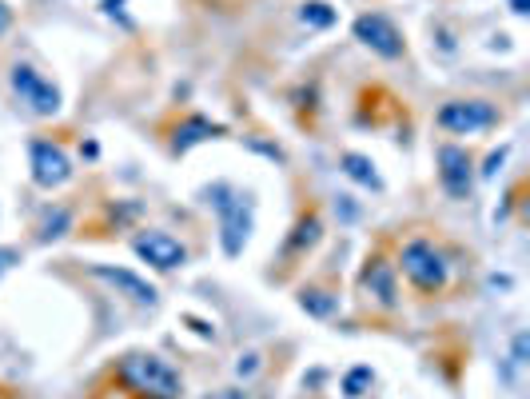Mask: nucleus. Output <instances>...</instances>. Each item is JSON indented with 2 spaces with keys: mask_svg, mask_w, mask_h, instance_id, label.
<instances>
[{
  "mask_svg": "<svg viewBox=\"0 0 530 399\" xmlns=\"http://www.w3.org/2000/svg\"><path fill=\"white\" fill-rule=\"evenodd\" d=\"M371 384H375V371H371V368H352V371L344 376V395L355 399V395H363Z\"/></svg>",
  "mask_w": 530,
  "mask_h": 399,
  "instance_id": "nucleus-18",
  "label": "nucleus"
},
{
  "mask_svg": "<svg viewBox=\"0 0 530 399\" xmlns=\"http://www.w3.org/2000/svg\"><path fill=\"white\" fill-rule=\"evenodd\" d=\"M399 268H403V276L426 295H439L443 287H447V279H451L447 256H443L431 240H423V236L403 244V252H399Z\"/></svg>",
  "mask_w": 530,
  "mask_h": 399,
  "instance_id": "nucleus-2",
  "label": "nucleus"
},
{
  "mask_svg": "<svg viewBox=\"0 0 530 399\" xmlns=\"http://www.w3.org/2000/svg\"><path fill=\"white\" fill-rule=\"evenodd\" d=\"M29 156H32V180H37L40 188H60V184L72 176V160H68V152L53 140H32Z\"/></svg>",
  "mask_w": 530,
  "mask_h": 399,
  "instance_id": "nucleus-8",
  "label": "nucleus"
},
{
  "mask_svg": "<svg viewBox=\"0 0 530 399\" xmlns=\"http://www.w3.org/2000/svg\"><path fill=\"white\" fill-rule=\"evenodd\" d=\"M502 156H507V148H499V152H494V156H491V160H486L483 176H494V168H499V164H502Z\"/></svg>",
  "mask_w": 530,
  "mask_h": 399,
  "instance_id": "nucleus-21",
  "label": "nucleus"
},
{
  "mask_svg": "<svg viewBox=\"0 0 530 399\" xmlns=\"http://www.w3.org/2000/svg\"><path fill=\"white\" fill-rule=\"evenodd\" d=\"M319 240H323V220H319V208H307L303 216L295 220L292 236H287V244H284V256H287V260H295V256H307V252H311Z\"/></svg>",
  "mask_w": 530,
  "mask_h": 399,
  "instance_id": "nucleus-12",
  "label": "nucleus"
},
{
  "mask_svg": "<svg viewBox=\"0 0 530 399\" xmlns=\"http://www.w3.org/2000/svg\"><path fill=\"white\" fill-rule=\"evenodd\" d=\"M8 80H12V92L21 96V104L32 108L37 116H56L60 112V88L48 84L32 64H12Z\"/></svg>",
  "mask_w": 530,
  "mask_h": 399,
  "instance_id": "nucleus-4",
  "label": "nucleus"
},
{
  "mask_svg": "<svg viewBox=\"0 0 530 399\" xmlns=\"http://www.w3.org/2000/svg\"><path fill=\"white\" fill-rule=\"evenodd\" d=\"M92 271H96V276L104 279V284H112L120 295H128V300H136V303H148V308H152V303L160 300V295H156V287H152L144 276L128 271V268H108V264H96Z\"/></svg>",
  "mask_w": 530,
  "mask_h": 399,
  "instance_id": "nucleus-10",
  "label": "nucleus"
},
{
  "mask_svg": "<svg viewBox=\"0 0 530 399\" xmlns=\"http://www.w3.org/2000/svg\"><path fill=\"white\" fill-rule=\"evenodd\" d=\"M499 121V108L491 100H447V104L435 112V124L443 132H455V136H475L483 129Z\"/></svg>",
  "mask_w": 530,
  "mask_h": 399,
  "instance_id": "nucleus-3",
  "label": "nucleus"
},
{
  "mask_svg": "<svg viewBox=\"0 0 530 399\" xmlns=\"http://www.w3.org/2000/svg\"><path fill=\"white\" fill-rule=\"evenodd\" d=\"M116 379L132 399H179V376L172 363H164L152 352L124 355L116 368Z\"/></svg>",
  "mask_w": 530,
  "mask_h": 399,
  "instance_id": "nucleus-1",
  "label": "nucleus"
},
{
  "mask_svg": "<svg viewBox=\"0 0 530 399\" xmlns=\"http://www.w3.org/2000/svg\"><path fill=\"white\" fill-rule=\"evenodd\" d=\"M68 224H72V208H56V212H48V216L40 220V228H37V240H40V244L60 240Z\"/></svg>",
  "mask_w": 530,
  "mask_h": 399,
  "instance_id": "nucleus-17",
  "label": "nucleus"
},
{
  "mask_svg": "<svg viewBox=\"0 0 530 399\" xmlns=\"http://www.w3.org/2000/svg\"><path fill=\"white\" fill-rule=\"evenodd\" d=\"M132 248H136V256H140L144 264H152V268H160V271H176V268L187 264V248L176 240V236L160 232V228L140 232L132 240Z\"/></svg>",
  "mask_w": 530,
  "mask_h": 399,
  "instance_id": "nucleus-5",
  "label": "nucleus"
},
{
  "mask_svg": "<svg viewBox=\"0 0 530 399\" xmlns=\"http://www.w3.org/2000/svg\"><path fill=\"white\" fill-rule=\"evenodd\" d=\"M208 399H247V395L236 392V387H224V392H216V395H208Z\"/></svg>",
  "mask_w": 530,
  "mask_h": 399,
  "instance_id": "nucleus-23",
  "label": "nucleus"
},
{
  "mask_svg": "<svg viewBox=\"0 0 530 399\" xmlns=\"http://www.w3.org/2000/svg\"><path fill=\"white\" fill-rule=\"evenodd\" d=\"M208 136H224V124H211L208 116H184L176 124V136H172V148L176 152H187L192 144L208 140Z\"/></svg>",
  "mask_w": 530,
  "mask_h": 399,
  "instance_id": "nucleus-13",
  "label": "nucleus"
},
{
  "mask_svg": "<svg viewBox=\"0 0 530 399\" xmlns=\"http://www.w3.org/2000/svg\"><path fill=\"white\" fill-rule=\"evenodd\" d=\"M363 287L383 303V308H399V284H395V264H387L383 256L367 260L363 268Z\"/></svg>",
  "mask_w": 530,
  "mask_h": 399,
  "instance_id": "nucleus-11",
  "label": "nucleus"
},
{
  "mask_svg": "<svg viewBox=\"0 0 530 399\" xmlns=\"http://www.w3.org/2000/svg\"><path fill=\"white\" fill-rule=\"evenodd\" d=\"M515 360H518V363H523V360H526V332H523V336H518V339H515Z\"/></svg>",
  "mask_w": 530,
  "mask_h": 399,
  "instance_id": "nucleus-22",
  "label": "nucleus"
},
{
  "mask_svg": "<svg viewBox=\"0 0 530 399\" xmlns=\"http://www.w3.org/2000/svg\"><path fill=\"white\" fill-rule=\"evenodd\" d=\"M299 21H303L307 29H331V24H335V8H331L327 0H307V4L299 8Z\"/></svg>",
  "mask_w": 530,
  "mask_h": 399,
  "instance_id": "nucleus-16",
  "label": "nucleus"
},
{
  "mask_svg": "<svg viewBox=\"0 0 530 399\" xmlns=\"http://www.w3.org/2000/svg\"><path fill=\"white\" fill-rule=\"evenodd\" d=\"M339 168H344L347 176H352L355 184H363V188H383V180H379V172H375V164L367 156H359V152H344L339 156Z\"/></svg>",
  "mask_w": 530,
  "mask_h": 399,
  "instance_id": "nucleus-14",
  "label": "nucleus"
},
{
  "mask_svg": "<svg viewBox=\"0 0 530 399\" xmlns=\"http://www.w3.org/2000/svg\"><path fill=\"white\" fill-rule=\"evenodd\" d=\"M299 308H303L307 316L327 320L331 312L339 308V295H335V292H327V287H303V292H299Z\"/></svg>",
  "mask_w": 530,
  "mask_h": 399,
  "instance_id": "nucleus-15",
  "label": "nucleus"
},
{
  "mask_svg": "<svg viewBox=\"0 0 530 399\" xmlns=\"http://www.w3.org/2000/svg\"><path fill=\"white\" fill-rule=\"evenodd\" d=\"M16 260H21V252L16 248H0V276H4L8 268H16Z\"/></svg>",
  "mask_w": 530,
  "mask_h": 399,
  "instance_id": "nucleus-19",
  "label": "nucleus"
},
{
  "mask_svg": "<svg viewBox=\"0 0 530 399\" xmlns=\"http://www.w3.org/2000/svg\"><path fill=\"white\" fill-rule=\"evenodd\" d=\"M515 12H526V0H515Z\"/></svg>",
  "mask_w": 530,
  "mask_h": 399,
  "instance_id": "nucleus-24",
  "label": "nucleus"
},
{
  "mask_svg": "<svg viewBox=\"0 0 530 399\" xmlns=\"http://www.w3.org/2000/svg\"><path fill=\"white\" fill-rule=\"evenodd\" d=\"M439 184L447 188V196H455V200L471 196V184H475L471 152L459 148V144H443L439 148Z\"/></svg>",
  "mask_w": 530,
  "mask_h": 399,
  "instance_id": "nucleus-7",
  "label": "nucleus"
},
{
  "mask_svg": "<svg viewBox=\"0 0 530 399\" xmlns=\"http://www.w3.org/2000/svg\"><path fill=\"white\" fill-rule=\"evenodd\" d=\"M219 204V240H224L228 256H239L252 232V204L247 196H232V200H216Z\"/></svg>",
  "mask_w": 530,
  "mask_h": 399,
  "instance_id": "nucleus-9",
  "label": "nucleus"
},
{
  "mask_svg": "<svg viewBox=\"0 0 530 399\" xmlns=\"http://www.w3.org/2000/svg\"><path fill=\"white\" fill-rule=\"evenodd\" d=\"M8 29H12V8H8L4 0H0V37H4Z\"/></svg>",
  "mask_w": 530,
  "mask_h": 399,
  "instance_id": "nucleus-20",
  "label": "nucleus"
},
{
  "mask_svg": "<svg viewBox=\"0 0 530 399\" xmlns=\"http://www.w3.org/2000/svg\"><path fill=\"white\" fill-rule=\"evenodd\" d=\"M355 40L359 45H367L371 53L387 56V61H399V56H403V32H399L383 12H363L359 16L355 21Z\"/></svg>",
  "mask_w": 530,
  "mask_h": 399,
  "instance_id": "nucleus-6",
  "label": "nucleus"
}]
</instances>
